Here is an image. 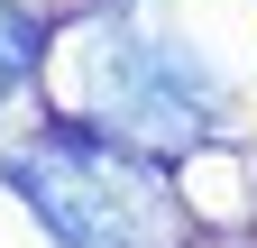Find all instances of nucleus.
<instances>
[{
    "mask_svg": "<svg viewBox=\"0 0 257 248\" xmlns=\"http://www.w3.org/2000/svg\"><path fill=\"white\" fill-rule=\"evenodd\" d=\"M0 184L37 211L64 248H175L184 202L166 166L119 129H83V119H46L37 138H19L0 157Z\"/></svg>",
    "mask_w": 257,
    "mask_h": 248,
    "instance_id": "obj_1",
    "label": "nucleus"
},
{
    "mask_svg": "<svg viewBox=\"0 0 257 248\" xmlns=\"http://www.w3.org/2000/svg\"><path fill=\"white\" fill-rule=\"evenodd\" d=\"M92 92H101V129H119L128 147H193L220 129V74L175 37H110Z\"/></svg>",
    "mask_w": 257,
    "mask_h": 248,
    "instance_id": "obj_2",
    "label": "nucleus"
},
{
    "mask_svg": "<svg viewBox=\"0 0 257 248\" xmlns=\"http://www.w3.org/2000/svg\"><path fill=\"white\" fill-rule=\"evenodd\" d=\"M37 65H46V28L28 19L19 0H0V92H19Z\"/></svg>",
    "mask_w": 257,
    "mask_h": 248,
    "instance_id": "obj_3",
    "label": "nucleus"
}]
</instances>
